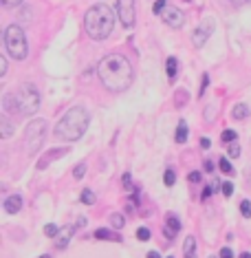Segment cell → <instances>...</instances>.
<instances>
[{"label":"cell","instance_id":"13","mask_svg":"<svg viewBox=\"0 0 251 258\" xmlns=\"http://www.w3.org/2000/svg\"><path fill=\"white\" fill-rule=\"evenodd\" d=\"M183 256L196 258V239H194V236H187L185 243H183Z\"/></svg>","mask_w":251,"mask_h":258},{"label":"cell","instance_id":"21","mask_svg":"<svg viewBox=\"0 0 251 258\" xmlns=\"http://www.w3.org/2000/svg\"><path fill=\"white\" fill-rule=\"evenodd\" d=\"M110 223H112V228H115V230H124L126 219H124L121 214H112V216H110Z\"/></svg>","mask_w":251,"mask_h":258},{"label":"cell","instance_id":"40","mask_svg":"<svg viewBox=\"0 0 251 258\" xmlns=\"http://www.w3.org/2000/svg\"><path fill=\"white\" fill-rule=\"evenodd\" d=\"M205 172H214V163L209 161V159H207V161H205Z\"/></svg>","mask_w":251,"mask_h":258},{"label":"cell","instance_id":"24","mask_svg":"<svg viewBox=\"0 0 251 258\" xmlns=\"http://www.w3.org/2000/svg\"><path fill=\"white\" fill-rule=\"evenodd\" d=\"M82 203H84V205H93L95 203V192L84 190V192H82Z\"/></svg>","mask_w":251,"mask_h":258},{"label":"cell","instance_id":"6","mask_svg":"<svg viewBox=\"0 0 251 258\" xmlns=\"http://www.w3.org/2000/svg\"><path fill=\"white\" fill-rule=\"evenodd\" d=\"M44 135H47V122L44 120H31L24 128V148L29 154H35L42 148Z\"/></svg>","mask_w":251,"mask_h":258},{"label":"cell","instance_id":"27","mask_svg":"<svg viewBox=\"0 0 251 258\" xmlns=\"http://www.w3.org/2000/svg\"><path fill=\"white\" fill-rule=\"evenodd\" d=\"M227 152H229V159H236L240 154V146L236 141L234 143H227Z\"/></svg>","mask_w":251,"mask_h":258},{"label":"cell","instance_id":"41","mask_svg":"<svg viewBox=\"0 0 251 258\" xmlns=\"http://www.w3.org/2000/svg\"><path fill=\"white\" fill-rule=\"evenodd\" d=\"M148 258H161V256H159V252H148Z\"/></svg>","mask_w":251,"mask_h":258},{"label":"cell","instance_id":"10","mask_svg":"<svg viewBox=\"0 0 251 258\" xmlns=\"http://www.w3.org/2000/svg\"><path fill=\"white\" fill-rule=\"evenodd\" d=\"M178 232H181V221L176 219V214H167L166 216V228H163L166 239H174Z\"/></svg>","mask_w":251,"mask_h":258},{"label":"cell","instance_id":"46","mask_svg":"<svg viewBox=\"0 0 251 258\" xmlns=\"http://www.w3.org/2000/svg\"><path fill=\"white\" fill-rule=\"evenodd\" d=\"M170 258H172V256H170Z\"/></svg>","mask_w":251,"mask_h":258},{"label":"cell","instance_id":"23","mask_svg":"<svg viewBox=\"0 0 251 258\" xmlns=\"http://www.w3.org/2000/svg\"><path fill=\"white\" fill-rule=\"evenodd\" d=\"M174 181H176V174H174V170H166V174H163V183H166L167 188H172Z\"/></svg>","mask_w":251,"mask_h":258},{"label":"cell","instance_id":"32","mask_svg":"<svg viewBox=\"0 0 251 258\" xmlns=\"http://www.w3.org/2000/svg\"><path fill=\"white\" fill-rule=\"evenodd\" d=\"M166 2H167V0H157V2L152 4V11H155L157 15L163 13V9H166Z\"/></svg>","mask_w":251,"mask_h":258},{"label":"cell","instance_id":"30","mask_svg":"<svg viewBox=\"0 0 251 258\" xmlns=\"http://www.w3.org/2000/svg\"><path fill=\"white\" fill-rule=\"evenodd\" d=\"M137 239H139V241H150V230H148V228H139V230H137Z\"/></svg>","mask_w":251,"mask_h":258},{"label":"cell","instance_id":"45","mask_svg":"<svg viewBox=\"0 0 251 258\" xmlns=\"http://www.w3.org/2000/svg\"><path fill=\"white\" fill-rule=\"evenodd\" d=\"M209 258H216V256H209ZM218 258H220V256H218Z\"/></svg>","mask_w":251,"mask_h":258},{"label":"cell","instance_id":"5","mask_svg":"<svg viewBox=\"0 0 251 258\" xmlns=\"http://www.w3.org/2000/svg\"><path fill=\"white\" fill-rule=\"evenodd\" d=\"M4 46H7V53L13 60H24L29 53V44H27V35L20 24H9L4 29Z\"/></svg>","mask_w":251,"mask_h":258},{"label":"cell","instance_id":"17","mask_svg":"<svg viewBox=\"0 0 251 258\" xmlns=\"http://www.w3.org/2000/svg\"><path fill=\"white\" fill-rule=\"evenodd\" d=\"M176 143H185L187 141V124L185 122H178V126H176Z\"/></svg>","mask_w":251,"mask_h":258},{"label":"cell","instance_id":"7","mask_svg":"<svg viewBox=\"0 0 251 258\" xmlns=\"http://www.w3.org/2000/svg\"><path fill=\"white\" fill-rule=\"evenodd\" d=\"M117 18L126 29L135 27V0H117Z\"/></svg>","mask_w":251,"mask_h":258},{"label":"cell","instance_id":"18","mask_svg":"<svg viewBox=\"0 0 251 258\" xmlns=\"http://www.w3.org/2000/svg\"><path fill=\"white\" fill-rule=\"evenodd\" d=\"M166 69H167V77H170V80H174V77H176V71H178V62H176V58H167Z\"/></svg>","mask_w":251,"mask_h":258},{"label":"cell","instance_id":"33","mask_svg":"<svg viewBox=\"0 0 251 258\" xmlns=\"http://www.w3.org/2000/svg\"><path fill=\"white\" fill-rule=\"evenodd\" d=\"M207 86H209V75L205 73V75H203V84H201V91H198V97H203V95H205V91H207Z\"/></svg>","mask_w":251,"mask_h":258},{"label":"cell","instance_id":"38","mask_svg":"<svg viewBox=\"0 0 251 258\" xmlns=\"http://www.w3.org/2000/svg\"><path fill=\"white\" fill-rule=\"evenodd\" d=\"M220 258H234L232 247H223V250H220Z\"/></svg>","mask_w":251,"mask_h":258},{"label":"cell","instance_id":"43","mask_svg":"<svg viewBox=\"0 0 251 258\" xmlns=\"http://www.w3.org/2000/svg\"><path fill=\"white\" fill-rule=\"evenodd\" d=\"M238 258H251V254H249V252H243V254H240Z\"/></svg>","mask_w":251,"mask_h":258},{"label":"cell","instance_id":"8","mask_svg":"<svg viewBox=\"0 0 251 258\" xmlns=\"http://www.w3.org/2000/svg\"><path fill=\"white\" fill-rule=\"evenodd\" d=\"M212 29H214V22H205V24H201V27H198L196 31H194V35H192V42H194V46H196V49H201V46L207 42V38L209 35H212Z\"/></svg>","mask_w":251,"mask_h":258},{"label":"cell","instance_id":"14","mask_svg":"<svg viewBox=\"0 0 251 258\" xmlns=\"http://www.w3.org/2000/svg\"><path fill=\"white\" fill-rule=\"evenodd\" d=\"M11 132H13L11 122H9L7 115H2V117H0V137H2V139H9V137H11Z\"/></svg>","mask_w":251,"mask_h":258},{"label":"cell","instance_id":"26","mask_svg":"<svg viewBox=\"0 0 251 258\" xmlns=\"http://www.w3.org/2000/svg\"><path fill=\"white\" fill-rule=\"evenodd\" d=\"M58 232H60V228H58V225H55V223L44 225V234L51 236V239H55V236H58Z\"/></svg>","mask_w":251,"mask_h":258},{"label":"cell","instance_id":"22","mask_svg":"<svg viewBox=\"0 0 251 258\" xmlns=\"http://www.w3.org/2000/svg\"><path fill=\"white\" fill-rule=\"evenodd\" d=\"M220 139H223V143H234L238 139V135H236V130H223Z\"/></svg>","mask_w":251,"mask_h":258},{"label":"cell","instance_id":"20","mask_svg":"<svg viewBox=\"0 0 251 258\" xmlns=\"http://www.w3.org/2000/svg\"><path fill=\"white\" fill-rule=\"evenodd\" d=\"M218 166H220V172L223 174H234V166H232V161H229V159H220L218 161Z\"/></svg>","mask_w":251,"mask_h":258},{"label":"cell","instance_id":"19","mask_svg":"<svg viewBox=\"0 0 251 258\" xmlns=\"http://www.w3.org/2000/svg\"><path fill=\"white\" fill-rule=\"evenodd\" d=\"M73 230H75V228H64V234L58 239V247H60V250H64V247H66V243H69V239L73 236Z\"/></svg>","mask_w":251,"mask_h":258},{"label":"cell","instance_id":"1","mask_svg":"<svg viewBox=\"0 0 251 258\" xmlns=\"http://www.w3.org/2000/svg\"><path fill=\"white\" fill-rule=\"evenodd\" d=\"M97 75H99L101 84L112 93L128 91L135 80L132 64L121 53H108L106 58H101V62L97 64Z\"/></svg>","mask_w":251,"mask_h":258},{"label":"cell","instance_id":"35","mask_svg":"<svg viewBox=\"0 0 251 258\" xmlns=\"http://www.w3.org/2000/svg\"><path fill=\"white\" fill-rule=\"evenodd\" d=\"M2 4L7 9H13V7H20V4H22V0H2Z\"/></svg>","mask_w":251,"mask_h":258},{"label":"cell","instance_id":"4","mask_svg":"<svg viewBox=\"0 0 251 258\" xmlns=\"http://www.w3.org/2000/svg\"><path fill=\"white\" fill-rule=\"evenodd\" d=\"M84 27H86V33L93 40H106L112 33V27H115L112 9L108 4H101V2L90 7L84 15Z\"/></svg>","mask_w":251,"mask_h":258},{"label":"cell","instance_id":"37","mask_svg":"<svg viewBox=\"0 0 251 258\" xmlns=\"http://www.w3.org/2000/svg\"><path fill=\"white\" fill-rule=\"evenodd\" d=\"M201 172H198V170H194V172H189V181L192 183H201Z\"/></svg>","mask_w":251,"mask_h":258},{"label":"cell","instance_id":"29","mask_svg":"<svg viewBox=\"0 0 251 258\" xmlns=\"http://www.w3.org/2000/svg\"><path fill=\"white\" fill-rule=\"evenodd\" d=\"M84 174H86V163H78L73 170V177L75 179H84Z\"/></svg>","mask_w":251,"mask_h":258},{"label":"cell","instance_id":"34","mask_svg":"<svg viewBox=\"0 0 251 258\" xmlns=\"http://www.w3.org/2000/svg\"><path fill=\"white\" fill-rule=\"evenodd\" d=\"M7 75V58L4 55H0V77Z\"/></svg>","mask_w":251,"mask_h":258},{"label":"cell","instance_id":"44","mask_svg":"<svg viewBox=\"0 0 251 258\" xmlns=\"http://www.w3.org/2000/svg\"><path fill=\"white\" fill-rule=\"evenodd\" d=\"M40 258H51V256H49V254H44V256H40Z\"/></svg>","mask_w":251,"mask_h":258},{"label":"cell","instance_id":"9","mask_svg":"<svg viewBox=\"0 0 251 258\" xmlns=\"http://www.w3.org/2000/svg\"><path fill=\"white\" fill-rule=\"evenodd\" d=\"M163 20L172 29H181L183 22H185V15H183L181 9H167V11H163Z\"/></svg>","mask_w":251,"mask_h":258},{"label":"cell","instance_id":"3","mask_svg":"<svg viewBox=\"0 0 251 258\" xmlns=\"http://www.w3.org/2000/svg\"><path fill=\"white\" fill-rule=\"evenodd\" d=\"M4 104V113H18V115H33L40 108V93L35 89V84L27 82L22 84L16 93H7L2 100Z\"/></svg>","mask_w":251,"mask_h":258},{"label":"cell","instance_id":"42","mask_svg":"<svg viewBox=\"0 0 251 258\" xmlns=\"http://www.w3.org/2000/svg\"><path fill=\"white\" fill-rule=\"evenodd\" d=\"M234 4H245V2H251V0H232Z\"/></svg>","mask_w":251,"mask_h":258},{"label":"cell","instance_id":"11","mask_svg":"<svg viewBox=\"0 0 251 258\" xmlns=\"http://www.w3.org/2000/svg\"><path fill=\"white\" fill-rule=\"evenodd\" d=\"M2 208H4V212H7V214L20 212V210H22V197H20V194H9V197L4 199Z\"/></svg>","mask_w":251,"mask_h":258},{"label":"cell","instance_id":"31","mask_svg":"<svg viewBox=\"0 0 251 258\" xmlns=\"http://www.w3.org/2000/svg\"><path fill=\"white\" fill-rule=\"evenodd\" d=\"M220 188H223V194H225V197H232V194H234V183H232V181H225L223 185H220Z\"/></svg>","mask_w":251,"mask_h":258},{"label":"cell","instance_id":"36","mask_svg":"<svg viewBox=\"0 0 251 258\" xmlns=\"http://www.w3.org/2000/svg\"><path fill=\"white\" fill-rule=\"evenodd\" d=\"M212 194H214V185H207V188H205V190H203L201 199H203V201H207L209 197H212Z\"/></svg>","mask_w":251,"mask_h":258},{"label":"cell","instance_id":"25","mask_svg":"<svg viewBox=\"0 0 251 258\" xmlns=\"http://www.w3.org/2000/svg\"><path fill=\"white\" fill-rule=\"evenodd\" d=\"M240 214H243L245 219H249L251 216V201L249 199H245L243 203H240Z\"/></svg>","mask_w":251,"mask_h":258},{"label":"cell","instance_id":"12","mask_svg":"<svg viewBox=\"0 0 251 258\" xmlns=\"http://www.w3.org/2000/svg\"><path fill=\"white\" fill-rule=\"evenodd\" d=\"M95 239H99V241H115V243H121V241H124L119 232H110V230H104V228L95 230Z\"/></svg>","mask_w":251,"mask_h":258},{"label":"cell","instance_id":"15","mask_svg":"<svg viewBox=\"0 0 251 258\" xmlns=\"http://www.w3.org/2000/svg\"><path fill=\"white\" fill-rule=\"evenodd\" d=\"M62 154H66V148H60V150H51V152H47V157H44V161H40V163H38V168H40V170H42V168H47L51 159L62 157Z\"/></svg>","mask_w":251,"mask_h":258},{"label":"cell","instance_id":"16","mask_svg":"<svg viewBox=\"0 0 251 258\" xmlns=\"http://www.w3.org/2000/svg\"><path fill=\"white\" fill-rule=\"evenodd\" d=\"M232 115H234V120H245V117H249V106L247 104H236Z\"/></svg>","mask_w":251,"mask_h":258},{"label":"cell","instance_id":"39","mask_svg":"<svg viewBox=\"0 0 251 258\" xmlns=\"http://www.w3.org/2000/svg\"><path fill=\"white\" fill-rule=\"evenodd\" d=\"M209 146H212V141H209V137H203V139H201V148H203V150H207Z\"/></svg>","mask_w":251,"mask_h":258},{"label":"cell","instance_id":"28","mask_svg":"<svg viewBox=\"0 0 251 258\" xmlns=\"http://www.w3.org/2000/svg\"><path fill=\"white\" fill-rule=\"evenodd\" d=\"M124 188H126V190H128V192H130V194L139 190V188H135V185H132V179H130V174H128V172L124 174Z\"/></svg>","mask_w":251,"mask_h":258},{"label":"cell","instance_id":"2","mask_svg":"<svg viewBox=\"0 0 251 258\" xmlns=\"http://www.w3.org/2000/svg\"><path fill=\"white\" fill-rule=\"evenodd\" d=\"M90 122V115L84 106H73L69 113L58 122L55 126V137L60 141H78V139L86 132Z\"/></svg>","mask_w":251,"mask_h":258}]
</instances>
